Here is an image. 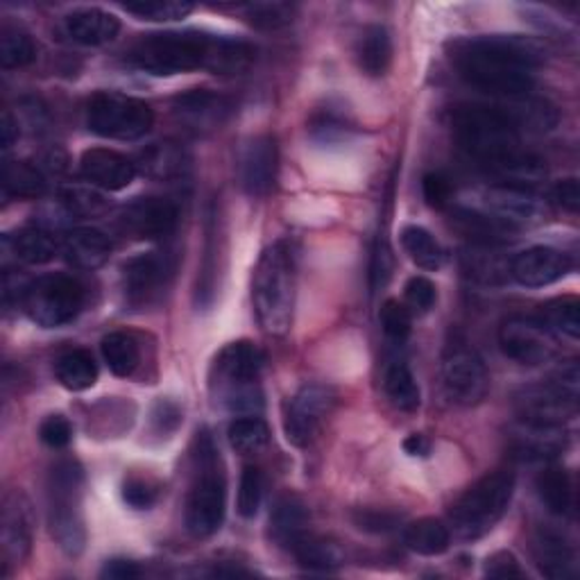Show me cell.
Masks as SVG:
<instances>
[{"mask_svg": "<svg viewBox=\"0 0 580 580\" xmlns=\"http://www.w3.org/2000/svg\"><path fill=\"white\" fill-rule=\"evenodd\" d=\"M277 166H279L277 139L271 134L256 136L245 147L243 164H241V180L247 195L252 197L268 195L277 180Z\"/></svg>", "mask_w": 580, "mask_h": 580, "instance_id": "44dd1931", "label": "cell"}, {"mask_svg": "<svg viewBox=\"0 0 580 580\" xmlns=\"http://www.w3.org/2000/svg\"><path fill=\"white\" fill-rule=\"evenodd\" d=\"M214 43V34L195 30L184 32H156L136 41L130 50L128 62L156 78H171L206 69V60Z\"/></svg>", "mask_w": 580, "mask_h": 580, "instance_id": "8992f818", "label": "cell"}, {"mask_svg": "<svg viewBox=\"0 0 580 580\" xmlns=\"http://www.w3.org/2000/svg\"><path fill=\"white\" fill-rule=\"evenodd\" d=\"M32 549V510L30 501L21 492H12L3 501V517H0V560H3V576L8 578Z\"/></svg>", "mask_w": 580, "mask_h": 580, "instance_id": "e0dca14e", "label": "cell"}, {"mask_svg": "<svg viewBox=\"0 0 580 580\" xmlns=\"http://www.w3.org/2000/svg\"><path fill=\"white\" fill-rule=\"evenodd\" d=\"M3 193L17 200L41 197L45 193V177L28 162H8L3 166Z\"/></svg>", "mask_w": 580, "mask_h": 580, "instance_id": "f35d334b", "label": "cell"}, {"mask_svg": "<svg viewBox=\"0 0 580 580\" xmlns=\"http://www.w3.org/2000/svg\"><path fill=\"white\" fill-rule=\"evenodd\" d=\"M356 529L365 533H390L401 523V515L393 510H379V508H358L352 515Z\"/></svg>", "mask_w": 580, "mask_h": 580, "instance_id": "681fc988", "label": "cell"}, {"mask_svg": "<svg viewBox=\"0 0 580 580\" xmlns=\"http://www.w3.org/2000/svg\"><path fill=\"white\" fill-rule=\"evenodd\" d=\"M55 375L58 381L71 390V393H82L95 386L98 381V365L87 349H71L62 354L55 363Z\"/></svg>", "mask_w": 580, "mask_h": 580, "instance_id": "d6a6232c", "label": "cell"}, {"mask_svg": "<svg viewBox=\"0 0 580 580\" xmlns=\"http://www.w3.org/2000/svg\"><path fill=\"white\" fill-rule=\"evenodd\" d=\"M336 406L334 388L325 384H308L304 386L291 401L284 431L291 445L306 447L320 434L327 417Z\"/></svg>", "mask_w": 580, "mask_h": 580, "instance_id": "5bb4252c", "label": "cell"}, {"mask_svg": "<svg viewBox=\"0 0 580 580\" xmlns=\"http://www.w3.org/2000/svg\"><path fill=\"white\" fill-rule=\"evenodd\" d=\"M545 52L538 41L526 37H477L456 43L454 67L474 89L499 98H521L533 89V71Z\"/></svg>", "mask_w": 580, "mask_h": 580, "instance_id": "6da1fadb", "label": "cell"}, {"mask_svg": "<svg viewBox=\"0 0 580 580\" xmlns=\"http://www.w3.org/2000/svg\"><path fill=\"white\" fill-rule=\"evenodd\" d=\"M469 273L484 282H499V273H503L495 261L488 258V254H469Z\"/></svg>", "mask_w": 580, "mask_h": 580, "instance_id": "91938a15", "label": "cell"}, {"mask_svg": "<svg viewBox=\"0 0 580 580\" xmlns=\"http://www.w3.org/2000/svg\"><path fill=\"white\" fill-rule=\"evenodd\" d=\"M571 268V258L547 245H536L519 252L510 263V275L526 288H545L562 279Z\"/></svg>", "mask_w": 580, "mask_h": 580, "instance_id": "d6986e66", "label": "cell"}, {"mask_svg": "<svg viewBox=\"0 0 580 580\" xmlns=\"http://www.w3.org/2000/svg\"><path fill=\"white\" fill-rule=\"evenodd\" d=\"M102 578H112V580H128V578H139L141 569L132 560H110L100 571Z\"/></svg>", "mask_w": 580, "mask_h": 580, "instance_id": "94428289", "label": "cell"}, {"mask_svg": "<svg viewBox=\"0 0 580 580\" xmlns=\"http://www.w3.org/2000/svg\"><path fill=\"white\" fill-rule=\"evenodd\" d=\"M347 123L343 121V116L334 114L332 110H325V112H318L313 116L311 121V134L315 141L320 143H334V141H340L347 136Z\"/></svg>", "mask_w": 580, "mask_h": 580, "instance_id": "816d5d0a", "label": "cell"}, {"mask_svg": "<svg viewBox=\"0 0 580 580\" xmlns=\"http://www.w3.org/2000/svg\"><path fill=\"white\" fill-rule=\"evenodd\" d=\"M263 365H266V354L254 343L238 340L227 345L211 367V393L216 401L232 413H258L263 408L258 384Z\"/></svg>", "mask_w": 580, "mask_h": 580, "instance_id": "277c9868", "label": "cell"}, {"mask_svg": "<svg viewBox=\"0 0 580 580\" xmlns=\"http://www.w3.org/2000/svg\"><path fill=\"white\" fill-rule=\"evenodd\" d=\"M271 533L273 540L288 551L308 533V510L299 497L284 495L277 499L271 515Z\"/></svg>", "mask_w": 580, "mask_h": 580, "instance_id": "f1b7e54d", "label": "cell"}, {"mask_svg": "<svg viewBox=\"0 0 580 580\" xmlns=\"http://www.w3.org/2000/svg\"><path fill=\"white\" fill-rule=\"evenodd\" d=\"M234 114V102L216 91L193 89L173 100V116L184 132L204 136L221 130Z\"/></svg>", "mask_w": 580, "mask_h": 580, "instance_id": "9a60e30c", "label": "cell"}, {"mask_svg": "<svg viewBox=\"0 0 580 580\" xmlns=\"http://www.w3.org/2000/svg\"><path fill=\"white\" fill-rule=\"evenodd\" d=\"M538 495L549 512L569 515L573 508V490L569 471L560 465H547L538 477Z\"/></svg>", "mask_w": 580, "mask_h": 580, "instance_id": "e575fe53", "label": "cell"}, {"mask_svg": "<svg viewBox=\"0 0 580 580\" xmlns=\"http://www.w3.org/2000/svg\"><path fill=\"white\" fill-rule=\"evenodd\" d=\"M37 60V45L32 37L19 28H3L0 32V67L12 71V69H26Z\"/></svg>", "mask_w": 580, "mask_h": 580, "instance_id": "7bdbcfd3", "label": "cell"}, {"mask_svg": "<svg viewBox=\"0 0 580 580\" xmlns=\"http://www.w3.org/2000/svg\"><path fill=\"white\" fill-rule=\"evenodd\" d=\"M578 363L569 360L549 381L526 386L515 395L517 417L523 421H538V425L562 427L578 413Z\"/></svg>", "mask_w": 580, "mask_h": 580, "instance_id": "9c48e42d", "label": "cell"}, {"mask_svg": "<svg viewBox=\"0 0 580 580\" xmlns=\"http://www.w3.org/2000/svg\"><path fill=\"white\" fill-rule=\"evenodd\" d=\"M180 421H182V410L175 401L171 399H160L154 404L152 408V429L156 434H173L177 427H180Z\"/></svg>", "mask_w": 580, "mask_h": 580, "instance_id": "9f6ffc18", "label": "cell"}, {"mask_svg": "<svg viewBox=\"0 0 580 580\" xmlns=\"http://www.w3.org/2000/svg\"><path fill=\"white\" fill-rule=\"evenodd\" d=\"M486 204L492 216L501 218L512 227L517 223H538L545 216V204L540 202V197L526 189L497 184L488 191Z\"/></svg>", "mask_w": 580, "mask_h": 580, "instance_id": "603a6c76", "label": "cell"}, {"mask_svg": "<svg viewBox=\"0 0 580 580\" xmlns=\"http://www.w3.org/2000/svg\"><path fill=\"white\" fill-rule=\"evenodd\" d=\"M28 318L45 329H58L78 318L84 306V286L69 275H45L21 295Z\"/></svg>", "mask_w": 580, "mask_h": 580, "instance_id": "8fae6325", "label": "cell"}, {"mask_svg": "<svg viewBox=\"0 0 580 580\" xmlns=\"http://www.w3.org/2000/svg\"><path fill=\"white\" fill-rule=\"evenodd\" d=\"M227 436H230V445L238 454L254 456L266 449V445L271 440V429L263 419L247 415V417H238L232 421Z\"/></svg>", "mask_w": 580, "mask_h": 580, "instance_id": "b9f144b4", "label": "cell"}, {"mask_svg": "<svg viewBox=\"0 0 580 580\" xmlns=\"http://www.w3.org/2000/svg\"><path fill=\"white\" fill-rule=\"evenodd\" d=\"M404 252L410 256L413 263L425 271H438L445 261V252L440 243L425 230L417 225H406L399 234Z\"/></svg>", "mask_w": 580, "mask_h": 580, "instance_id": "74e56055", "label": "cell"}, {"mask_svg": "<svg viewBox=\"0 0 580 580\" xmlns=\"http://www.w3.org/2000/svg\"><path fill=\"white\" fill-rule=\"evenodd\" d=\"M263 499V474L258 467L247 465L241 474V484H238V512L241 517L250 519L258 512Z\"/></svg>", "mask_w": 580, "mask_h": 580, "instance_id": "bcb514c9", "label": "cell"}, {"mask_svg": "<svg viewBox=\"0 0 580 580\" xmlns=\"http://www.w3.org/2000/svg\"><path fill=\"white\" fill-rule=\"evenodd\" d=\"M39 438L45 447L50 449H64L73 440V427L71 421L62 415H50L41 421L39 427Z\"/></svg>", "mask_w": 580, "mask_h": 580, "instance_id": "f907efd6", "label": "cell"}, {"mask_svg": "<svg viewBox=\"0 0 580 580\" xmlns=\"http://www.w3.org/2000/svg\"><path fill=\"white\" fill-rule=\"evenodd\" d=\"M84 471L78 460L64 458L50 469L48 477V526L60 549L69 556H80L87 545L84 512Z\"/></svg>", "mask_w": 580, "mask_h": 580, "instance_id": "52a82bcc", "label": "cell"}, {"mask_svg": "<svg viewBox=\"0 0 580 580\" xmlns=\"http://www.w3.org/2000/svg\"><path fill=\"white\" fill-rule=\"evenodd\" d=\"M147 180L154 182H182L191 171V160L182 145L173 141L152 143L139 154V162L134 164Z\"/></svg>", "mask_w": 580, "mask_h": 580, "instance_id": "cb8c5ba5", "label": "cell"}, {"mask_svg": "<svg viewBox=\"0 0 580 580\" xmlns=\"http://www.w3.org/2000/svg\"><path fill=\"white\" fill-rule=\"evenodd\" d=\"M540 320L560 336H567L571 340L580 338V302L573 295L556 297L542 304Z\"/></svg>", "mask_w": 580, "mask_h": 580, "instance_id": "ab89813d", "label": "cell"}, {"mask_svg": "<svg viewBox=\"0 0 580 580\" xmlns=\"http://www.w3.org/2000/svg\"><path fill=\"white\" fill-rule=\"evenodd\" d=\"M384 390L395 408H399L404 413H413L419 408V401H421L419 386L410 373V367L404 360H393L386 367Z\"/></svg>", "mask_w": 580, "mask_h": 580, "instance_id": "8d00e7d4", "label": "cell"}, {"mask_svg": "<svg viewBox=\"0 0 580 580\" xmlns=\"http://www.w3.org/2000/svg\"><path fill=\"white\" fill-rule=\"evenodd\" d=\"M515 495V474L497 469L474 484L451 508L449 521L460 540H479L506 515Z\"/></svg>", "mask_w": 580, "mask_h": 580, "instance_id": "ba28073f", "label": "cell"}, {"mask_svg": "<svg viewBox=\"0 0 580 580\" xmlns=\"http://www.w3.org/2000/svg\"><path fill=\"white\" fill-rule=\"evenodd\" d=\"M17 139H19V123H17L14 116L6 110V112H3V119H0V143H3V150H10Z\"/></svg>", "mask_w": 580, "mask_h": 580, "instance_id": "6125c7cd", "label": "cell"}, {"mask_svg": "<svg viewBox=\"0 0 580 580\" xmlns=\"http://www.w3.org/2000/svg\"><path fill=\"white\" fill-rule=\"evenodd\" d=\"M180 208L169 197H139L125 206L121 225L141 241H162L175 234Z\"/></svg>", "mask_w": 580, "mask_h": 580, "instance_id": "ac0fdd59", "label": "cell"}, {"mask_svg": "<svg viewBox=\"0 0 580 580\" xmlns=\"http://www.w3.org/2000/svg\"><path fill=\"white\" fill-rule=\"evenodd\" d=\"M102 356L104 363L110 365V370L116 377H132L134 370L141 363V352L136 340L130 334L123 332H114L110 336L102 338Z\"/></svg>", "mask_w": 580, "mask_h": 580, "instance_id": "60d3db41", "label": "cell"}, {"mask_svg": "<svg viewBox=\"0 0 580 580\" xmlns=\"http://www.w3.org/2000/svg\"><path fill=\"white\" fill-rule=\"evenodd\" d=\"M451 225L456 232H460L467 241L479 247H497L510 241L515 227L503 223L497 216L479 214V211L469 208H454L451 211Z\"/></svg>", "mask_w": 580, "mask_h": 580, "instance_id": "4316f807", "label": "cell"}, {"mask_svg": "<svg viewBox=\"0 0 580 580\" xmlns=\"http://www.w3.org/2000/svg\"><path fill=\"white\" fill-rule=\"evenodd\" d=\"M125 10L145 21H180L193 12L191 3L182 0H141V3H128Z\"/></svg>", "mask_w": 580, "mask_h": 580, "instance_id": "f6af8a7d", "label": "cell"}, {"mask_svg": "<svg viewBox=\"0 0 580 580\" xmlns=\"http://www.w3.org/2000/svg\"><path fill=\"white\" fill-rule=\"evenodd\" d=\"M156 497H160V490L147 479L141 477H130L123 484V501L132 506L134 510H147L156 503Z\"/></svg>", "mask_w": 580, "mask_h": 580, "instance_id": "f5cc1de1", "label": "cell"}, {"mask_svg": "<svg viewBox=\"0 0 580 580\" xmlns=\"http://www.w3.org/2000/svg\"><path fill=\"white\" fill-rule=\"evenodd\" d=\"M291 553L308 571H334L343 564L340 549L325 538L313 536L311 531L291 547Z\"/></svg>", "mask_w": 580, "mask_h": 580, "instance_id": "d590c367", "label": "cell"}, {"mask_svg": "<svg viewBox=\"0 0 580 580\" xmlns=\"http://www.w3.org/2000/svg\"><path fill=\"white\" fill-rule=\"evenodd\" d=\"M404 542L410 551L434 558V556H442L449 549L451 533L440 519L425 517V519H417L410 526H406Z\"/></svg>", "mask_w": 580, "mask_h": 580, "instance_id": "1f68e13d", "label": "cell"}, {"mask_svg": "<svg viewBox=\"0 0 580 580\" xmlns=\"http://www.w3.org/2000/svg\"><path fill=\"white\" fill-rule=\"evenodd\" d=\"M533 560L542 576L551 580H567L576 571V553L571 542L553 529H538L533 536Z\"/></svg>", "mask_w": 580, "mask_h": 580, "instance_id": "d4e9b609", "label": "cell"}, {"mask_svg": "<svg viewBox=\"0 0 580 580\" xmlns=\"http://www.w3.org/2000/svg\"><path fill=\"white\" fill-rule=\"evenodd\" d=\"M379 320L384 327V334L395 340V343H404L410 336L413 329V318H410V311L397 302V299H386L379 313Z\"/></svg>", "mask_w": 580, "mask_h": 580, "instance_id": "7dc6e473", "label": "cell"}, {"mask_svg": "<svg viewBox=\"0 0 580 580\" xmlns=\"http://www.w3.org/2000/svg\"><path fill=\"white\" fill-rule=\"evenodd\" d=\"M406 302L410 308L419 311V313H427L429 308H434L436 304V286L431 279L427 277H413L406 284Z\"/></svg>", "mask_w": 580, "mask_h": 580, "instance_id": "db71d44e", "label": "cell"}, {"mask_svg": "<svg viewBox=\"0 0 580 580\" xmlns=\"http://www.w3.org/2000/svg\"><path fill=\"white\" fill-rule=\"evenodd\" d=\"M197 471L186 501V529L193 538L204 540L218 533L225 521L227 486L221 469V456L208 431L197 434Z\"/></svg>", "mask_w": 580, "mask_h": 580, "instance_id": "5b68a950", "label": "cell"}, {"mask_svg": "<svg viewBox=\"0 0 580 580\" xmlns=\"http://www.w3.org/2000/svg\"><path fill=\"white\" fill-rule=\"evenodd\" d=\"M510 449L515 458L526 462H551L567 449V434L562 427L519 419L510 431Z\"/></svg>", "mask_w": 580, "mask_h": 580, "instance_id": "ffe728a7", "label": "cell"}, {"mask_svg": "<svg viewBox=\"0 0 580 580\" xmlns=\"http://www.w3.org/2000/svg\"><path fill=\"white\" fill-rule=\"evenodd\" d=\"M247 21L261 30H277L293 21V8L286 3H254L247 6Z\"/></svg>", "mask_w": 580, "mask_h": 580, "instance_id": "c3c4849f", "label": "cell"}, {"mask_svg": "<svg viewBox=\"0 0 580 580\" xmlns=\"http://www.w3.org/2000/svg\"><path fill=\"white\" fill-rule=\"evenodd\" d=\"M501 352L519 365L549 363L556 352V334L540 320L529 315H512L499 329Z\"/></svg>", "mask_w": 580, "mask_h": 580, "instance_id": "4fadbf2b", "label": "cell"}, {"mask_svg": "<svg viewBox=\"0 0 580 580\" xmlns=\"http://www.w3.org/2000/svg\"><path fill=\"white\" fill-rule=\"evenodd\" d=\"M6 245L14 254L17 261L26 263V266H43V263H50L58 254V243L50 236V232L30 227L21 230L17 236L6 238Z\"/></svg>", "mask_w": 580, "mask_h": 580, "instance_id": "836d02e7", "label": "cell"}, {"mask_svg": "<svg viewBox=\"0 0 580 580\" xmlns=\"http://www.w3.org/2000/svg\"><path fill=\"white\" fill-rule=\"evenodd\" d=\"M356 60L365 75L381 78L393 62V39L384 26H367L356 43Z\"/></svg>", "mask_w": 580, "mask_h": 580, "instance_id": "f546056e", "label": "cell"}, {"mask_svg": "<svg viewBox=\"0 0 580 580\" xmlns=\"http://www.w3.org/2000/svg\"><path fill=\"white\" fill-rule=\"evenodd\" d=\"M421 193H425V200L429 206L445 208L451 202L454 186H451L449 177H445L442 173H429V175H425V180H421Z\"/></svg>", "mask_w": 580, "mask_h": 580, "instance_id": "11a10c76", "label": "cell"}, {"mask_svg": "<svg viewBox=\"0 0 580 580\" xmlns=\"http://www.w3.org/2000/svg\"><path fill=\"white\" fill-rule=\"evenodd\" d=\"M82 177L104 191H123L136 177V166L125 154L108 147H91L80 160Z\"/></svg>", "mask_w": 580, "mask_h": 580, "instance_id": "7402d4cb", "label": "cell"}, {"mask_svg": "<svg viewBox=\"0 0 580 580\" xmlns=\"http://www.w3.org/2000/svg\"><path fill=\"white\" fill-rule=\"evenodd\" d=\"M67 218H95L108 211V200L87 186H67L58 200Z\"/></svg>", "mask_w": 580, "mask_h": 580, "instance_id": "ee69618b", "label": "cell"}, {"mask_svg": "<svg viewBox=\"0 0 580 580\" xmlns=\"http://www.w3.org/2000/svg\"><path fill=\"white\" fill-rule=\"evenodd\" d=\"M150 104L114 91L95 93L87 104V125L93 134L114 141H136L152 130Z\"/></svg>", "mask_w": 580, "mask_h": 580, "instance_id": "30bf717a", "label": "cell"}, {"mask_svg": "<svg viewBox=\"0 0 580 580\" xmlns=\"http://www.w3.org/2000/svg\"><path fill=\"white\" fill-rule=\"evenodd\" d=\"M67 34L80 45L112 43L121 32V21L104 10H78L64 19Z\"/></svg>", "mask_w": 580, "mask_h": 580, "instance_id": "83f0119b", "label": "cell"}, {"mask_svg": "<svg viewBox=\"0 0 580 580\" xmlns=\"http://www.w3.org/2000/svg\"><path fill=\"white\" fill-rule=\"evenodd\" d=\"M451 132L458 145L490 173L523 152L517 125L499 104H460L451 112Z\"/></svg>", "mask_w": 580, "mask_h": 580, "instance_id": "3957f363", "label": "cell"}, {"mask_svg": "<svg viewBox=\"0 0 580 580\" xmlns=\"http://www.w3.org/2000/svg\"><path fill=\"white\" fill-rule=\"evenodd\" d=\"M486 576L495 580H508V578H523V571L517 562V558L510 551H499L486 560Z\"/></svg>", "mask_w": 580, "mask_h": 580, "instance_id": "6f0895ef", "label": "cell"}, {"mask_svg": "<svg viewBox=\"0 0 580 580\" xmlns=\"http://www.w3.org/2000/svg\"><path fill=\"white\" fill-rule=\"evenodd\" d=\"M551 200L569 211V214H576L578 206H580V184L576 177H569V180H560L556 182V186L551 189Z\"/></svg>", "mask_w": 580, "mask_h": 580, "instance_id": "680465c9", "label": "cell"}, {"mask_svg": "<svg viewBox=\"0 0 580 580\" xmlns=\"http://www.w3.org/2000/svg\"><path fill=\"white\" fill-rule=\"evenodd\" d=\"M297 295V261L286 241L273 243L261 254L252 275V304L261 329L286 336L293 325Z\"/></svg>", "mask_w": 580, "mask_h": 580, "instance_id": "7a4b0ae2", "label": "cell"}, {"mask_svg": "<svg viewBox=\"0 0 580 580\" xmlns=\"http://www.w3.org/2000/svg\"><path fill=\"white\" fill-rule=\"evenodd\" d=\"M442 386L458 406H477L490 390V375L484 358L469 347H451L442 360Z\"/></svg>", "mask_w": 580, "mask_h": 580, "instance_id": "7c38bea8", "label": "cell"}, {"mask_svg": "<svg viewBox=\"0 0 580 580\" xmlns=\"http://www.w3.org/2000/svg\"><path fill=\"white\" fill-rule=\"evenodd\" d=\"M404 451H406L408 456L425 458V456H429V451H431V442H429L427 436L410 434V436L404 440Z\"/></svg>", "mask_w": 580, "mask_h": 580, "instance_id": "be15d7a7", "label": "cell"}, {"mask_svg": "<svg viewBox=\"0 0 580 580\" xmlns=\"http://www.w3.org/2000/svg\"><path fill=\"white\" fill-rule=\"evenodd\" d=\"M254 60L256 48L252 43L232 37H214L204 71L216 75H241L254 64Z\"/></svg>", "mask_w": 580, "mask_h": 580, "instance_id": "4dcf8cb0", "label": "cell"}, {"mask_svg": "<svg viewBox=\"0 0 580 580\" xmlns=\"http://www.w3.org/2000/svg\"><path fill=\"white\" fill-rule=\"evenodd\" d=\"M62 252L73 268L95 271L110 261L112 241L98 230L80 227V230H71L64 236Z\"/></svg>", "mask_w": 580, "mask_h": 580, "instance_id": "484cf974", "label": "cell"}, {"mask_svg": "<svg viewBox=\"0 0 580 580\" xmlns=\"http://www.w3.org/2000/svg\"><path fill=\"white\" fill-rule=\"evenodd\" d=\"M175 271V261L166 252H150L130 258L123 266V291L130 304L147 306L160 297Z\"/></svg>", "mask_w": 580, "mask_h": 580, "instance_id": "2e32d148", "label": "cell"}]
</instances>
